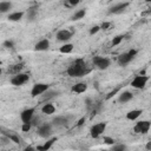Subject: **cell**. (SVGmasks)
I'll list each match as a JSON object with an SVG mask.
<instances>
[{
	"label": "cell",
	"instance_id": "6da1fadb",
	"mask_svg": "<svg viewBox=\"0 0 151 151\" xmlns=\"http://www.w3.org/2000/svg\"><path fill=\"white\" fill-rule=\"evenodd\" d=\"M91 71V68L88 67V65L86 64V61L84 59H76L74 61H72L66 72L70 77L72 78H79V77H84L85 74H87Z\"/></svg>",
	"mask_w": 151,
	"mask_h": 151
},
{
	"label": "cell",
	"instance_id": "7a4b0ae2",
	"mask_svg": "<svg viewBox=\"0 0 151 151\" xmlns=\"http://www.w3.org/2000/svg\"><path fill=\"white\" fill-rule=\"evenodd\" d=\"M137 52H138V51H137L136 48H131L130 51L119 54V55H118V59H117L118 64H119L120 66H126V65H127V64L136 57Z\"/></svg>",
	"mask_w": 151,
	"mask_h": 151
},
{
	"label": "cell",
	"instance_id": "3957f363",
	"mask_svg": "<svg viewBox=\"0 0 151 151\" xmlns=\"http://www.w3.org/2000/svg\"><path fill=\"white\" fill-rule=\"evenodd\" d=\"M147 81H149V77L147 76H145V74H138V76H136L132 79L131 86L134 87V88H137V90H142V88H144L146 86V83Z\"/></svg>",
	"mask_w": 151,
	"mask_h": 151
},
{
	"label": "cell",
	"instance_id": "277c9868",
	"mask_svg": "<svg viewBox=\"0 0 151 151\" xmlns=\"http://www.w3.org/2000/svg\"><path fill=\"white\" fill-rule=\"evenodd\" d=\"M150 127H151V122L140 120V122L136 123V125L133 126V131H134V133H138V134H146L149 132Z\"/></svg>",
	"mask_w": 151,
	"mask_h": 151
},
{
	"label": "cell",
	"instance_id": "5b68a950",
	"mask_svg": "<svg viewBox=\"0 0 151 151\" xmlns=\"http://www.w3.org/2000/svg\"><path fill=\"white\" fill-rule=\"evenodd\" d=\"M50 90V85L48 84H45V83H38L35 85H33L32 90H31V96L33 98L38 97V96H42L46 91Z\"/></svg>",
	"mask_w": 151,
	"mask_h": 151
},
{
	"label": "cell",
	"instance_id": "8992f818",
	"mask_svg": "<svg viewBox=\"0 0 151 151\" xmlns=\"http://www.w3.org/2000/svg\"><path fill=\"white\" fill-rule=\"evenodd\" d=\"M105 130H106V123L100 122V123L92 125V127L90 129V134L92 138H98L105 132Z\"/></svg>",
	"mask_w": 151,
	"mask_h": 151
},
{
	"label": "cell",
	"instance_id": "52a82bcc",
	"mask_svg": "<svg viewBox=\"0 0 151 151\" xmlns=\"http://www.w3.org/2000/svg\"><path fill=\"white\" fill-rule=\"evenodd\" d=\"M93 65L98 68V70H106L109 68V66L111 65V60L106 57H94L93 58Z\"/></svg>",
	"mask_w": 151,
	"mask_h": 151
},
{
	"label": "cell",
	"instance_id": "ba28073f",
	"mask_svg": "<svg viewBox=\"0 0 151 151\" xmlns=\"http://www.w3.org/2000/svg\"><path fill=\"white\" fill-rule=\"evenodd\" d=\"M28 80H29L28 73H19L11 78V84L14 86H21V85L26 84Z\"/></svg>",
	"mask_w": 151,
	"mask_h": 151
},
{
	"label": "cell",
	"instance_id": "9c48e42d",
	"mask_svg": "<svg viewBox=\"0 0 151 151\" xmlns=\"http://www.w3.org/2000/svg\"><path fill=\"white\" fill-rule=\"evenodd\" d=\"M37 133L41 138H48L52 134V125L51 124H47V123H44V124L39 125Z\"/></svg>",
	"mask_w": 151,
	"mask_h": 151
},
{
	"label": "cell",
	"instance_id": "30bf717a",
	"mask_svg": "<svg viewBox=\"0 0 151 151\" xmlns=\"http://www.w3.org/2000/svg\"><path fill=\"white\" fill-rule=\"evenodd\" d=\"M34 113H35V109L34 107H29V109H26L24 110L21 113H20V119L22 123H31L32 119L34 118Z\"/></svg>",
	"mask_w": 151,
	"mask_h": 151
},
{
	"label": "cell",
	"instance_id": "8fae6325",
	"mask_svg": "<svg viewBox=\"0 0 151 151\" xmlns=\"http://www.w3.org/2000/svg\"><path fill=\"white\" fill-rule=\"evenodd\" d=\"M129 5H130V4H129L127 1H124V2H117V4H114L113 6L110 7L109 13H110V14H119V13L124 12Z\"/></svg>",
	"mask_w": 151,
	"mask_h": 151
},
{
	"label": "cell",
	"instance_id": "7c38bea8",
	"mask_svg": "<svg viewBox=\"0 0 151 151\" xmlns=\"http://www.w3.org/2000/svg\"><path fill=\"white\" fill-rule=\"evenodd\" d=\"M72 35H73V31H70V29H60L57 33V39L59 41L66 42V41H68L72 38Z\"/></svg>",
	"mask_w": 151,
	"mask_h": 151
},
{
	"label": "cell",
	"instance_id": "4fadbf2b",
	"mask_svg": "<svg viewBox=\"0 0 151 151\" xmlns=\"http://www.w3.org/2000/svg\"><path fill=\"white\" fill-rule=\"evenodd\" d=\"M70 118H71V117H66V116H58V117H55V118L52 120V123H53V125H54V126H67Z\"/></svg>",
	"mask_w": 151,
	"mask_h": 151
},
{
	"label": "cell",
	"instance_id": "5bb4252c",
	"mask_svg": "<svg viewBox=\"0 0 151 151\" xmlns=\"http://www.w3.org/2000/svg\"><path fill=\"white\" fill-rule=\"evenodd\" d=\"M50 47V41L48 39H41L40 41H38L35 45H34V51H47Z\"/></svg>",
	"mask_w": 151,
	"mask_h": 151
},
{
	"label": "cell",
	"instance_id": "9a60e30c",
	"mask_svg": "<svg viewBox=\"0 0 151 151\" xmlns=\"http://www.w3.org/2000/svg\"><path fill=\"white\" fill-rule=\"evenodd\" d=\"M54 142H57V137L50 138V139H48L47 142H45L42 145L37 146V151H48V150L52 147V145L54 144Z\"/></svg>",
	"mask_w": 151,
	"mask_h": 151
},
{
	"label": "cell",
	"instance_id": "2e32d148",
	"mask_svg": "<svg viewBox=\"0 0 151 151\" xmlns=\"http://www.w3.org/2000/svg\"><path fill=\"white\" fill-rule=\"evenodd\" d=\"M87 90V84L86 83H77L74 85H72L71 91L74 93H84Z\"/></svg>",
	"mask_w": 151,
	"mask_h": 151
},
{
	"label": "cell",
	"instance_id": "e0dca14e",
	"mask_svg": "<svg viewBox=\"0 0 151 151\" xmlns=\"http://www.w3.org/2000/svg\"><path fill=\"white\" fill-rule=\"evenodd\" d=\"M132 98H133V94H132L131 92H129V91H125V92H122V93L119 94L118 101H119V103H127V101H130Z\"/></svg>",
	"mask_w": 151,
	"mask_h": 151
},
{
	"label": "cell",
	"instance_id": "ac0fdd59",
	"mask_svg": "<svg viewBox=\"0 0 151 151\" xmlns=\"http://www.w3.org/2000/svg\"><path fill=\"white\" fill-rule=\"evenodd\" d=\"M41 112L42 113H45V114H53L54 112H55V106L53 105V104H51V103H46V104H44V106L41 107Z\"/></svg>",
	"mask_w": 151,
	"mask_h": 151
},
{
	"label": "cell",
	"instance_id": "d6986e66",
	"mask_svg": "<svg viewBox=\"0 0 151 151\" xmlns=\"http://www.w3.org/2000/svg\"><path fill=\"white\" fill-rule=\"evenodd\" d=\"M142 113H143L142 110H131V111H129L126 113V119H129V120H136V119H138L140 117Z\"/></svg>",
	"mask_w": 151,
	"mask_h": 151
},
{
	"label": "cell",
	"instance_id": "ffe728a7",
	"mask_svg": "<svg viewBox=\"0 0 151 151\" xmlns=\"http://www.w3.org/2000/svg\"><path fill=\"white\" fill-rule=\"evenodd\" d=\"M24 17V12L22 11H18V12H13V13H9L7 19L9 21H20Z\"/></svg>",
	"mask_w": 151,
	"mask_h": 151
},
{
	"label": "cell",
	"instance_id": "44dd1931",
	"mask_svg": "<svg viewBox=\"0 0 151 151\" xmlns=\"http://www.w3.org/2000/svg\"><path fill=\"white\" fill-rule=\"evenodd\" d=\"M57 96H58V92L50 88L48 91H46V92L41 96V100H42V101H46V100H50V99H52V98H54V97H57Z\"/></svg>",
	"mask_w": 151,
	"mask_h": 151
},
{
	"label": "cell",
	"instance_id": "7402d4cb",
	"mask_svg": "<svg viewBox=\"0 0 151 151\" xmlns=\"http://www.w3.org/2000/svg\"><path fill=\"white\" fill-rule=\"evenodd\" d=\"M12 8V2L11 1H1L0 2V13H7Z\"/></svg>",
	"mask_w": 151,
	"mask_h": 151
},
{
	"label": "cell",
	"instance_id": "603a6c76",
	"mask_svg": "<svg viewBox=\"0 0 151 151\" xmlns=\"http://www.w3.org/2000/svg\"><path fill=\"white\" fill-rule=\"evenodd\" d=\"M85 14H86V9L85 8H81V9H78L72 17H71V20H73V21H77V20H80V19H83L84 17H85Z\"/></svg>",
	"mask_w": 151,
	"mask_h": 151
},
{
	"label": "cell",
	"instance_id": "cb8c5ba5",
	"mask_svg": "<svg viewBox=\"0 0 151 151\" xmlns=\"http://www.w3.org/2000/svg\"><path fill=\"white\" fill-rule=\"evenodd\" d=\"M73 48H74L73 44L66 42V44H64V45H63V46L59 48V51H60V53H64V54H68V53H71V52L73 51Z\"/></svg>",
	"mask_w": 151,
	"mask_h": 151
},
{
	"label": "cell",
	"instance_id": "d4e9b609",
	"mask_svg": "<svg viewBox=\"0 0 151 151\" xmlns=\"http://www.w3.org/2000/svg\"><path fill=\"white\" fill-rule=\"evenodd\" d=\"M38 15V7H29L27 11V18L29 21H33Z\"/></svg>",
	"mask_w": 151,
	"mask_h": 151
},
{
	"label": "cell",
	"instance_id": "484cf974",
	"mask_svg": "<svg viewBox=\"0 0 151 151\" xmlns=\"http://www.w3.org/2000/svg\"><path fill=\"white\" fill-rule=\"evenodd\" d=\"M7 137H8V139H9V140H12V142H13V143H15V144H20V143H21L20 137H19L17 133H14L13 131H9V133L7 134Z\"/></svg>",
	"mask_w": 151,
	"mask_h": 151
},
{
	"label": "cell",
	"instance_id": "4316f807",
	"mask_svg": "<svg viewBox=\"0 0 151 151\" xmlns=\"http://www.w3.org/2000/svg\"><path fill=\"white\" fill-rule=\"evenodd\" d=\"M22 67H24V66H22V64H18V65H14L12 68H9V70H8V72H9V73H12L13 76H15V74L21 73L20 71L22 70Z\"/></svg>",
	"mask_w": 151,
	"mask_h": 151
},
{
	"label": "cell",
	"instance_id": "83f0119b",
	"mask_svg": "<svg viewBox=\"0 0 151 151\" xmlns=\"http://www.w3.org/2000/svg\"><path fill=\"white\" fill-rule=\"evenodd\" d=\"M111 151H126V145L125 144H114V145H112Z\"/></svg>",
	"mask_w": 151,
	"mask_h": 151
},
{
	"label": "cell",
	"instance_id": "f1b7e54d",
	"mask_svg": "<svg viewBox=\"0 0 151 151\" xmlns=\"http://www.w3.org/2000/svg\"><path fill=\"white\" fill-rule=\"evenodd\" d=\"M123 39H124V35H116L113 39H112V46H117V45H119L122 41H123Z\"/></svg>",
	"mask_w": 151,
	"mask_h": 151
},
{
	"label": "cell",
	"instance_id": "f546056e",
	"mask_svg": "<svg viewBox=\"0 0 151 151\" xmlns=\"http://www.w3.org/2000/svg\"><path fill=\"white\" fill-rule=\"evenodd\" d=\"M79 2H80L79 0H66L64 2V5L67 6V7H73V6H77Z\"/></svg>",
	"mask_w": 151,
	"mask_h": 151
},
{
	"label": "cell",
	"instance_id": "4dcf8cb0",
	"mask_svg": "<svg viewBox=\"0 0 151 151\" xmlns=\"http://www.w3.org/2000/svg\"><path fill=\"white\" fill-rule=\"evenodd\" d=\"M31 127H32V123H22V125H21V130H22L24 132L29 131Z\"/></svg>",
	"mask_w": 151,
	"mask_h": 151
},
{
	"label": "cell",
	"instance_id": "1f68e13d",
	"mask_svg": "<svg viewBox=\"0 0 151 151\" xmlns=\"http://www.w3.org/2000/svg\"><path fill=\"white\" fill-rule=\"evenodd\" d=\"M104 143L107 144V145H114V139H113L112 137L105 136V137H104Z\"/></svg>",
	"mask_w": 151,
	"mask_h": 151
},
{
	"label": "cell",
	"instance_id": "d6a6232c",
	"mask_svg": "<svg viewBox=\"0 0 151 151\" xmlns=\"http://www.w3.org/2000/svg\"><path fill=\"white\" fill-rule=\"evenodd\" d=\"M101 28H100V26H98V25H96V26H93L91 29H90V35H93V34H96V33H98L99 31H100Z\"/></svg>",
	"mask_w": 151,
	"mask_h": 151
},
{
	"label": "cell",
	"instance_id": "836d02e7",
	"mask_svg": "<svg viewBox=\"0 0 151 151\" xmlns=\"http://www.w3.org/2000/svg\"><path fill=\"white\" fill-rule=\"evenodd\" d=\"M4 46L5 47H7V48H13L14 47V42H13V40H6V41H4Z\"/></svg>",
	"mask_w": 151,
	"mask_h": 151
},
{
	"label": "cell",
	"instance_id": "e575fe53",
	"mask_svg": "<svg viewBox=\"0 0 151 151\" xmlns=\"http://www.w3.org/2000/svg\"><path fill=\"white\" fill-rule=\"evenodd\" d=\"M111 26H112V24H111L110 21H106V22H103V24H101L100 28H101V29H109Z\"/></svg>",
	"mask_w": 151,
	"mask_h": 151
},
{
	"label": "cell",
	"instance_id": "d590c367",
	"mask_svg": "<svg viewBox=\"0 0 151 151\" xmlns=\"http://www.w3.org/2000/svg\"><path fill=\"white\" fill-rule=\"evenodd\" d=\"M84 122H85V117H83V118H80V119L78 120V123H77V126H81V125L84 124Z\"/></svg>",
	"mask_w": 151,
	"mask_h": 151
},
{
	"label": "cell",
	"instance_id": "8d00e7d4",
	"mask_svg": "<svg viewBox=\"0 0 151 151\" xmlns=\"http://www.w3.org/2000/svg\"><path fill=\"white\" fill-rule=\"evenodd\" d=\"M145 147H146V150H147V151H151V140L146 143V145H145Z\"/></svg>",
	"mask_w": 151,
	"mask_h": 151
},
{
	"label": "cell",
	"instance_id": "74e56055",
	"mask_svg": "<svg viewBox=\"0 0 151 151\" xmlns=\"http://www.w3.org/2000/svg\"><path fill=\"white\" fill-rule=\"evenodd\" d=\"M25 151H37V149H34L32 146H27V147H25Z\"/></svg>",
	"mask_w": 151,
	"mask_h": 151
},
{
	"label": "cell",
	"instance_id": "f35d334b",
	"mask_svg": "<svg viewBox=\"0 0 151 151\" xmlns=\"http://www.w3.org/2000/svg\"><path fill=\"white\" fill-rule=\"evenodd\" d=\"M147 13H149V14H151V9H150V11H149V12H147Z\"/></svg>",
	"mask_w": 151,
	"mask_h": 151
},
{
	"label": "cell",
	"instance_id": "ab89813d",
	"mask_svg": "<svg viewBox=\"0 0 151 151\" xmlns=\"http://www.w3.org/2000/svg\"><path fill=\"white\" fill-rule=\"evenodd\" d=\"M101 151H109V150H101Z\"/></svg>",
	"mask_w": 151,
	"mask_h": 151
},
{
	"label": "cell",
	"instance_id": "60d3db41",
	"mask_svg": "<svg viewBox=\"0 0 151 151\" xmlns=\"http://www.w3.org/2000/svg\"><path fill=\"white\" fill-rule=\"evenodd\" d=\"M2 151H5V150H2Z\"/></svg>",
	"mask_w": 151,
	"mask_h": 151
}]
</instances>
